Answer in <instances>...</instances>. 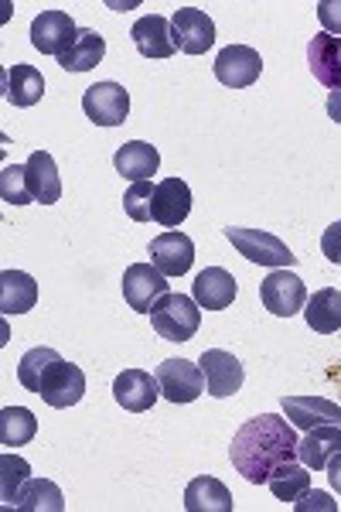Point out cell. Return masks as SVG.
I'll list each match as a JSON object with an SVG mask.
<instances>
[{
    "instance_id": "7402d4cb",
    "label": "cell",
    "mask_w": 341,
    "mask_h": 512,
    "mask_svg": "<svg viewBox=\"0 0 341 512\" xmlns=\"http://www.w3.org/2000/svg\"><path fill=\"white\" fill-rule=\"evenodd\" d=\"M335 454H341V427H331V424L307 431L304 441L297 444V458H301V465H307L311 472H324Z\"/></svg>"
},
{
    "instance_id": "83f0119b",
    "label": "cell",
    "mask_w": 341,
    "mask_h": 512,
    "mask_svg": "<svg viewBox=\"0 0 341 512\" xmlns=\"http://www.w3.org/2000/svg\"><path fill=\"white\" fill-rule=\"evenodd\" d=\"M311 468L307 465H297V461H284V465L273 468V475L266 478V485H270V492L277 495L280 502H297L304 499L307 492H311Z\"/></svg>"
},
{
    "instance_id": "4316f807",
    "label": "cell",
    "mask_w": 341,
    "mask_h": 512,
    "mask_svg": "<svg viewBox=\"0 0 341 512\" xmlns=\"http://www.w3.org/2000/svg\"><path fill=\"white\" fill-rule=\"evenodd\" d=\"M103 59H106V38L93 28H82L76 45L58 59V65H62L65 72H89V69H96Z\"/></svg>"
},
{
    "instance_id": "836d02e7",
    "label": "cell",
    "mask_w": 341,
    "mask_h": 512,
    "mask_svg": "<svg viewBox=\"0 0 341 512\" xmlns=\"http://www.w3.org/2000/svg\"><path fill=\"white\" fill-rule=\"evenodd\" d=\"M318 21L328 35H338L341 38V0H318Z\"/></svg>"
},
{
    "instance_id": "d590c367",
    "label": "cell",
    "mask_w": 341,
    "mask_h": 512,
    "mask_svg": "<svg viewBox=\"0 0 341 512\" xmlns=\"http://www.w3.org/2000/svg\"><path fill=\"white\" fill-rule=\"evenodd\" d=\"M294 509L297 512H311V509H324V512H335V502L328 499L324 492H307L304 499H297L294 502Z\"/></svg>"
},
{
    "instance_id": "4dcf8cb0",
    "label": "cell",
    "mask_w": 341,
    "mask_h": 512,
    "mask_svg": "<svg viewBox=\"0 0 341 512\" xmlns=\"http://www.w3.org/2000/svg\"><path fill=\"white\" fill-rule=\"evenodd\" d=\"M0 502H4L7 509H14L18 506V495L21 489L28 485V475H31V468H28V461L24 458H14V454H4L0 458Z\"/></svg>"
},
{
    "instance_id": "74e56055",
    "label": "cell",
    "mask_w": 341,
    "mask_h": 512,
    "mask_svg": "<svg viewBox=\"0 0 341 512\" xmlns=\"http://www.w3.org/2000/svg\"><path fill=\"white\" fill-rule=\"evenodd\" d=\"M328 482H331V489H335L341 495V454H335L331 458V465H328Z\"/></svg>"
},
{
    "instance_id": "1f68e13d",
    "label": "cell",
    "mask_w": 341,
    "mask_h": 512,
    "mask_svg": "<svg viewBox=\"0 0 341 512\" xmlns=\"http://www.w3.org/2000/svg\"><path fill=\"white\" fill-rule=\"evenodd\" d=\"M154 188L151 181H133L123 195V212L133 219V222H151L154 219Z\"/></svg>"
},
{
    "instance_id": "7a4b0ae2",
    "label": "cell",
    "mask_w": 341,
    "mask_h": 512,
    "mask_svg": "<svg viewBox=\"0 0 341 512\" xmlns=\"http://www.w3.org/2000/svg\"><path fill=\"white\" fill-rule=\"evenodd\" d=\"M18 379L28 393H38L48 407L65 410L76 407V403L86 396V373L72 362H65L62 355L48 345H38V349L24 352L18 362Z\"/></svg>"
},
{
    "instance_id": "d6986e66",
    "label": "cell",
    "mask_w": 341,
    "mask_h": 512,
    "mask_svg": "<svg viewBox=\"0 0 341 512\" xmlns=\"http://www.w3.org/2000/svg\"><path fill=\"white\" fill-rule=\"evenodd\" d=\"M191 212V188L181 178H164L154 188V222L164 229H178Z\"/></svg>"
},
{
    "instance_id": "484cf974",
    "label": "cell",
    "mask_w": 341,
    "mask_h": 512,
    "mask_svg": "<svg viewBox=\"0 0 341 512\" xmlns=\"http://www.w3.org/2000/svg\"><path fill=\"white\" fill-rule=\"evenodd\" d=\"M4 96L14 106H35L45 96V76H41L35 65H24V62L11 65L4 76Z\"/></svg>"
},
{
    "instance_id": "4fadbf2b",
    "label": "cell",
    "mask_w": 341,
    "mask_h": 512,
    "mask_svg": "<svg viewBox=\"0 0 341 512\" xmlns=\"http://www.w3.org/2000/svg\"><path fill=\"white\" fill-rule=\"evenodd\" d=\"M157 396H161V383H157V376L144 373V369H123V373L113 379V400L120 403L123 410H130V414L151 410L157 403Z\"/></svg>"
},
{
    "instance_id": "ac0fdd59",
    "label": "cell",
    "mask_w": 341,
    "mask_h": 512,
    "mask_svg": "<svg viewBox=\"0 0 341 512\" xmlns=\"http://www.w3.org/2000/svg\"><path fill=\"white\" fill-rule=\"evenodd\" d=\"M236 291V277L222 267H205L191 284V297H195L202 311H226L236 301Z\"/></svg>"
},
{
    "instance_id": "44dd1931",
    "label": "cell",
    "mask_w": 341,
    "mask_h": 512,
    "mask_svg": "<svg viewBox=\"0 0 341 512\" xmlns=\"http://www.w3.org/2000/svg\"><path fill=\"white\" fill-rule=\"evenodd\" d=\"M113 164L120 178L151 181L157 175V168H161V154H157V147L147 144V140H130V144H123L120 151L113 154Z\"/></svg>"
},
{
    "instance_id": "5bb4252c",
    "label": "cell",
    "mask_w": 341,
    "mask_h": 512,
    "mask_svg": "<svg viewBox=\"0 0 341 512\" xmlns=\"http://www.w3.org/2000/svg\"><path fill=\"white\" fill-rule=\"evenodd\" d=\"M151 263L164 277H181L195 263V243L181 233V229H168V233L151 239Z\"/></svg>"
},
{
    "instance_id": "9c48e42d",
    "label": "cell",
    "mask_w": 341,
    "mask_h": 512,
    "mask_svg": "<svg viewBox=\"0 0 341 512\" xmlns=\"http://www.w3.org/2000/svg\"><path fill=\"white\" fill-rule=\"evenodd\" d=\"M79 38L76 21L65 11H41L35 21H31V45L38 48L41 55H55L62 59Z\"/></svg>"
},
{
    "instance_id": "e0dca14e",
    "label": "cell",
    "mask_w": 341,
    "mask_h": 512,
    "mask_svg": "<svg viewBox=\"0 0 341 512\" xmlns=\"http://www.w3.org/2000/svg\"><path fill=\"white\" fill-rule=\"evenodd\" d=\"M307 65H311L314 79H318L321 86H328L331 93L341 89V38L328 35V31L314 35L307 41Z\"/></svg>"
},
{
    "instance_id": "277c9868",
    "label": "cell",
    "mask_w": 341,
    "mask_h": 512,
    "mask_svg": "<svg viewBox=\"0 0 341 512\" xmlns=\"http://www.w3.org/2000/svg\"><path fill=\"white\" fill-rule=\"evenodd\" d=\"M226 239L239 250V256H246L249 263H260V267L273 270H287L297 263V256L290 253V246L280 236L266 233V229H243V226H229Z\"/></svg>"
},
{
    "instance_id": "30bf717a",
    "label": "cell",
    "mask_w": 341,
    "mask_h": 512,
    "mask_svg": "<svg viewBox=\"0 0 341 512\" xmlns=\"http://www.w3.org/2000/svg\"><path fill=\"white\" fill-rule=\"evenodd\" d=\"M215 79L222 82V86L229 89H249L256 79H260L263 72V59L256 48L249 45H229L222 48L219 55H215Z\"/></svg>"
},
{
    "instance_id": "2e32d148",
    "label": "cell",
    "mask_w": 341,
    "mask_h": 512,
    "mask_svg": "<svg viewBox=\"0 0 341 512\" xmlns=\"http://www.w3.org/2000/svg\"><path fill=\"white\" fill-rule=\"evenodd\" d=\"M130 38L144 59H171V55L178 52L171 21L161 18V14H147V18H140L137 24H133Z\"/></svg>"
},
{
    "instance_id": "cb8c5ba5",
    "label": "cell",
    "mask_w": 341,
    "mask_h": 512,
    "mask_svg": "<svg viewBox=\"0 0 341 512\" xmlns=\"http://www.w3.org/2000/svg\"><path fill=\"white\" fill-rule=\"evenodd\" d=\"M38 304V284L24 270H4L0 274V311L4 315H24Z\"/></svg>"
},
{
    "instance_id": "6da1fadb",
    "label": "cell",
    "mask_w": 341,
    "mask_h": 512,
    "mask_svg": "<svg viewBox=\"0 0 341 512\" xmlns=\"http://www.w3.org/2000/svg\"><path fill=\"white\" fill-rule=\"evenodd\" d=\"M297 434L287 424V417L280 414H260L246 420L243 427L232 437V468L246 478L249 485H266V478L273 475V468L284 461L297 458Z\"/></svg>"
},
{
    "instance_id": "f1b7e54d",
    "label": "cell",
    "mask_w": 341,
    "mask_h": 512,
    "mask_svg": "<svg viewBox=\"0 0 341 512\" xmlns=\"http://www.w3.org/2000/svg\"><path fill=\"white\" fill-rule=\"evenodd\" d=\"M38 420L28 407H4L0 410V444L4 448H24L28 441H35Z\"/></svg>"
},
{
    "instance_id": "8fae6325",
    "label": "cell",
    "mask_w": 341,
    "mask_h": 512,
    "mask_svg": "<svg viewBox=\"0 0 341 512\" xmlns=\"http://www.w3.org/2000/svg\"><path fill=\"white\" fill-rule=\"evenodd\" d=\"M198 366H202V373H205V390H209V396H215V400H226V396H236L243 390V379H246L243 362L232 352L209 349V352H202Z\"/></svg>"
},
{
    "instance_id": "d6a6232c",
    "label": "cell",
    "mask_w": 341,
    "mask_h": 512,
    "mask_svg": "<svg viewBox=\"0 0 341 512\" xmlns=\"http://www.w3.org/2000/svg\"><path fill=\"white\" fill-rule=\"evenodd\" d=\"M0 195L7 205H31L35 198L28 192V178H24V164H7L0 171Z\"/></svg>"
},
{
    "instance_id": "e575fe53",
    "label": "cell",
    "mask_w": 341,
    "mask_h": 512,
    "mask_svg": "<svg viewBox=\"0 0 341 512\" xmlns=\"http://www.w3.org/2000/svg\"><path fill=\"white\" fill-rule=\"evenodd\" d=\"M321 250H324V256H328L331 263H338V267H341V222H331V226L324 229Z\"/></svg>"
},
{
    "instance_id": "603a6c76",
    "label": "cell",
    "mask_w": 341,
    "mask_h": 512,
    "mask_svg": "<svg viewBox=\"0 0 341 512\" xmlns=\"http://www.w3.org/2000/svg\"><path fill=\"white\" fill-rule=\"evenodd\" d=\"M185 509L188 512H232V492L215 475H198L185 489Z\"/></svg>"
},
{
    "instance_id": "3957f363",
    "label": "cell",
    "mask_w": 341,
    "mask_h": 512,
    "mask_svg": "<svg viewBox=\"0 0 341 512\" xmlns=\"http://www.w3.org/2000/svg\"><path fill=\"white\" fill-rule=\"evenodd\" d=\"M151 325L168 342H191L202 325V308L188 294H164L151 311Z\"/></svg>"
},
{
    "instance_id": "8d00e7d4",
    "label": "cell",
    "mask_w": 341,
    "mask_h": 512,
    "mask_svg": "<svg viewBox=\"0 0 341 512\" xmlns=\"http://www.w3.org/2000/svg\"><path fill=\"white\" fill-rule=\"evenodd\" d=\"M324 110H328V117L341 127V89H335V93L328 96V103H324Z\"/></svg>"
},
{
    "instance_id": "5b68a950",
    "label": "cell",
    "mask_w": 341,
    "mask_h": 512,
    "mask_svg": "<svg viewBox=\"0 0 341 512\" xmlns=\"http://www.w3.org/2000/svg\"><path fill=\"white\" fill-rule=\"evenodd\" d=\"M164 294H171L168 277L154 267V263H130L123 270V297L137 315H151L154 304L161 301Z\"/></svg>"
},
{
    "instance_id": "d4e9b609",
    "label": "cell",
    "mask_w": 341,
    "mask_h": 512,
    "mask_svg": "<svg viewBox=\"0 0 341 512\" xmlns=\"http://www.w3.org/2000/svg\"><path fill=\"white\" fill-rule=\"evenodd\" d=\"M304 318H307V325H311V332H318V335L341 332V291H335V287L314 291L304 304Z\"/></svg>"
},
{
    "instance_id": "ba28073f",
    "label": "cell",
    "mask_w": 341,
    "mask_h": 512,
    "mask_svg": "<svg viewBox=\"0 0 341 512\" xmlns=\"http://www.w3.org/2000/svg\"><path fill=\"white\" fill-rule=\"evenodd\" d=\"M157 383H161V396L171 403H195L205 393V373L202 366L188 359H168L157 366Z\"/></svg>"
},
{
    "instance_id": "8992f818",
    "label": "cell",
    "mask_w": 341,
    "mask_h": 512,
    "mask_svg": "<svg viewBox=\"0 0 341 512\" xmlns=\"http://www.w3.org/2000/svg\"><path fill=\"white\" fill-rule=\"evenodd\" d=\"M82 110L96 127H120L130 113V93L120 82H96L82 93Z\"/></svg>"
},
{
    "instance_id": "f546056e",
    "label": "cell",
    "mask_w": 341,
    "mask_h": 512,
    "mask_svg": "<svg viewBox=\"0 0 341 512\" xmlns=\"http://www.w3.org/2000/svg\"><path fill=\"white\" fill-rule=\"evenodd\" d=\"M14 509H24V512H38V509L62 512L65 509V495H62V489H58L55 482H48V478H28V485L21 489L18 506H14Z\"/></svg>"
},
{
    "instance_id": "ffe728a7",
    "label": "cell",
    "mask_w": 341,
    "mask_h": 512,
    "mask_svg": "<svg viewBox=\"0 0 341 512\" xmlns=\"http://www.w3.org/2000/svg\"><path fill=\"white\" fill-rule=\"evenodd\" d=\"M24 178H28V192L38 205H55L62 198V178H58V164L48 151H35L24 164Z\"/></svg>"
},
{
    "instance_id": "9a60e30c",
    "label": "cell",
    "mask_w": 341,
    "mask_h": 512,
    "mask_svg": "<svg viewBox=\"0 0 341 512\" xmlns=\"http://www.w3.org/2000/svg\"><path fill=\"white\" fill-rule=\"evenodd\" d=\"M284 417L301 431L314 427H341V407L328 396H284Z\"/></svg>"
},
{
    "instance_id": "7c38bea8",
    "label": "cell",
    "mask_w": 341,
    "mask_h": 512,
    "mask_svg": "<svg viewBox=\"0 0 341 512\" xmlns=\"http://www.w3.org/2000/svg\"><path fill=\"white\" fill-rule=\"evenodd\" d=\"M174 28V45L185 55H205L215 45V21L198 7H181L171 18Z\"/></svg>"
},
{
    "instance_id": "52a82bcc",
    "label": "cell",
    "mask_w": 341,
    "mask_h": 512,
    "mask_svg": "<svg viewBox=\"0 0 341 512\" xmlns=\"http://www.w3.org/2000/svg\"><path fill=\"white\" fill-rule=\"evenodd\" d=\"M260 301L270 315L294 318L307 304V287H304V280L297 274H290V270H273L260 284Z\"/></svg>"
}]
</instances>
